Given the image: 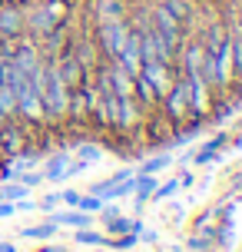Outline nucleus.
I'll list each match as a JSON object with an SVG mask.
<instances>
[{"mask_svg": "<svg viewBox=\"0 0 242 252\" xmlns=\"http://www.w3.org/2000/svg\"><path fill=\"white\" fill-rule=\"evenodd\" d=\"M66 103H70V87L63 83V76L57 70V60H47L43 66V83H40V110H43V120H63L66 116Z\"/></svg>", "mask_w": 242, "mask_h": 252, "instance_id": "obj_1", "label": "nucleus"}, {"mask_svg": "<svg viewBox=\"0 0 242 252\" xmlns=\"http://www.w3.org/2000/svg\"><path fill=\"white\" fill-rule=\"evenodd\" d=\"M96 50H100L103 60H116L120 50L126 47L129 40V20L126 17H116V20H100L96 24Z\"/></svg>", "mask_w": 242, "mask_h": 252, "instance_id": "obj_2", "label": "nucleus"}, {"mask_svg": "<svg viewBox=\"0 0 242 252\" xmlns=\"http://www.w3.org/2000/svg\"><path fill=\"white\" fill-rule=\"evenodd\" d=\"M140 76H146V83L153 87V93L163 100L166 93L173 90V83H176V73H173V63L166 60H146L140 66Z\"/></svg>", "mask_w": 242, "mask_h": 252, "instance_id": "obj_3", "label": "nucleus"}, {"mask_svg": "<svg viewBox=\"0 0 242 252\" xmlns=\"http://www.w3.org/2000/svg\"><path fill=\"white\" fill-rule=\"evenodd\" d=\"M10 60H13V66L20 70L24 76H33L43 66V53H40V43L37 40H17V47H13V53H10Z\"/></svg>", "mask_w": 242, "mask_h": 252, "instance_id": "obj_4", "label": "nucleus"}, {"mask_svg": "<svg viewBox=\"0 0 242 252\" xmlns=\"http://www.w3.org/2000/svg\"><path fill=\"white\" fill-rule=\"evenodd\" d=\"M27 33V24H24V10L13 3V0H3L0 3V37L7 40H20Z\"/></svg>", "mask_w": 242, "mask_h": 252, "instance_id": "obj_5", "label": "nucleus"}, {"mask_svg": "<svg viewBox=\"0 0 242 252\" xmlns=\"http://www.w3.org/2000/svg\"><path fill=\"white\" fill-rule=\"evenodd\" d=\"M24 24H27V33H33V40H43V37H50L53 30H57V27H63L60 24V20H53L50 13L43 10V7H33V10H24Z\"/></svg>", "mask_w": 242, "mask_h": 252, "instance_id": "obj_6", "label": "nucleus"}, {"mask_svg": "<svg viewBox=\"0 0 242 252\" xmlns=\"http://www.w3.org/2000/svg\"><path fill=\"white\" fill-rule=\"evenodd\" d=\"M163 103H166V116L169 120H186V116H192L189 96H186V87H182V76H176V83L163 96Z\"/></svg>", "mask_w": 242, "mask_h": 252, "instance_id": "obj_7", "label": "nucleus"}, {"mask_svg": "<svg viewBox=\"0 0 242 252\" xmlns=\"http://www.w3.org/2000/svg\"><path fill=\"white\" fill-rule=\"evenodd\" d=\"M176 57H179V63H182V66H179L182 76L199 73V70H203V60H206V47L199 43V40H192V43H182V47H179Z\"/></svg>", "mask_w": 242, "mask_h": 252, "instance_id": "obj_8", "label": "nucleus"}, {"mask_svg": "<svg viewBox=\"0 0 242 252\" xmlns=\"http://www.w3.org/2000/svg\"><path fill=\"white\" fill-rule=\"evenodd\" d=\"M0 150L7 153V156H17V153H24V126L17 123L13 116L0 123Z\"/></svg>", "mask_w": 242, "mask_h": 252, "instance_id": "obj_9", "label": "nucleus"}, {"mask_svg": "<svg viewBox=\"0 0 242 252\" xmlns=\"http://www.w3.org/2000/svg\"><path fill=\"white\" fill-rule=\"evenodd\" d=\"M199 43L206 47V53H219L226 43H229V27L222 24V20H212V24L206 27V33H203Z\"/></svg>", "mask_w": 242, "mask_h": 252, "instance_id": "obj_10", "label": "nucleus"}, {"mask_svg": "<svg viewBox=\"0 0 242 252\" xmlns=\"http://www.w3.org/2000/svg\"><path fill=\"white\" fill-rule=\"evenodd\" d=\"M116 126H120V129H136V126H140V103H136V96H120Z\"/></svg>", "mask_w": 242, "mask_h": 252, "instance_id": "obj_11", "label": "nucleus"}, {"mask_svg": "<svg viewBox=\"0 0 242 252\" xmlns=\"http://www.w3.org/2000/svg\"><path fill=\"white\" fill-rule=\"evenodd\" d=\"M229 60H232V73L242 76V20L229 27Z\"/></svg>", "mask_w": 242, "mask_h": 252, "instance_id": "obj_12", "label": "nucleus"}, {"mask_svg": "<svg viewBox=\"0 0 242 252\" xmlns=\"http://www.w3.org/2000/svg\"><path fill=\"white\" fill-rule=\"evenodd\" d=\"M159 3H163V7L173 13V17H176L182 27H186L192 17H196V7H192V0H159Z\"/></svg>", "mask_w": 242, "mask_h": 252, "instance_id": "obj_13", "label": "nucleus"}, {"mask_svg": "<svg viewBox=\"0 0 242 252\" xmlns=\"http://www.w3.org/2000/svg\"><path fill=\"white\" fill-rule=\"evenodd\" d=\"M0 113L7 116H17V87L7 83V80H0Z\"/></svg>", "mask_w": 242, "mask_h": 252, "instance_id": "obj_14", "label": "nucleus"}, {"mask_svg": "<svg viewBox=\"0 0 242 252\" xmlns=\"http://www.w3.org/2000/svg\"><path fill=\"white\" fill-rule=\"evenodd\" d=\"M159 186L156 183V176H146V173H140V176L133 179V192H136V206H143L146 199H153V189Z\"/></svg>", "mask_w": 242, "mask_h": 252, "instance_id": "obj_15", "label": "nucleus"}, {"mask_svg": "<svg viewBox=\"0 0 242 252\" xmlns=\"http://www.w3.org/2000/svg\"><path fill=\"white\" fill-rule=\"evenodd\" d=\"M53 222H57V226L87 229L90 226V213H83V209H73V213H57V216H53Z\"/></svg>", "mask_w": 242, "mask_h": 252, "instance_id": "obj_16", "label": "nucleus"}, {"mask_svg": "<svg viewBox=\"0 0 242 252\" xmlns=\"http://www.w3.org/2000/svg\"><path fill=\"white\" fill-rule=\"evenodd\" d=\"M66 166H70V156H66V153H60V156H53L50 163H47V173H43V179H53V183H60V179H66Z\"/></svg>", "mask_w": 242, "mask_h": 252, "instance_id": "obj_17", "label": "nucleus"}, {"mask_svg": "<svg viewBox=\"0 0 242 252\" xmlns=\"http://www.w3.org/2000/svg\"><path fill=\"white\" fill-rule=\"evenodd\" d=\"M96 17L100 20H116V17H126V7H123V0H103L96 7Z\"/></svg>", "mask_w": 242, "mask_h": 252, "instance_id": "obj_18", "label": "nucleus"}, {"mask_svg": "<svg viewBox=\"0 0 242 252\" xmlns=\"http://www.w3.org/2000/svg\"><path fill=\"white\" fill-rule=\"evenodd\" d=\"M216 242H219V232H206V229H199L196 236H189V249L209 252V246H216Z\"/></svg>", "mask_w": 242, "mask_h": 252, "instance_id": "obj_19", "label": "nucleus"}, {"mask_svg": "<svg viewBox=\"0 0 242 252\" xmlns=\"http://www.w3.org/2000/svg\"><path fill=\"white\" fill-rule=\"evenodd\" d=\"M106 229H110V236H123V232H140V222H133V219H123V216H116V219H106Z\"/></svg>", "mask_w": 242, "mask_h": 252, "instance_id": "obj_20", "label": "nucleus"}, {"mask_svg": "<svg viewBox=\"0 0 242 252\" xmlns=\"http://www.w3.org/2000/svg\"><path fill=\"white\" fill-rule=\"evenodd\" d=\"M40 7H43V10L50 13L53 20H60V24H63L66 17H70V3H66V0H43Z\"/></svg>", "mask_w": 242, "mask_h": 252, "instance_id": "obj_21", "label": "nucleus"}, {"mask_svg": "<svg viewBox=\"0 0 242 252\" xmlns=\"http://www.w3.org/2000/svg\"><path fill=\"white\" fill-rule=\"evenodd\" d=\"M57 229H60V226H57V222L50 219V222H43V226H27V229H24V236H27V239H50Z\"/></svg>", "mask_w": 242, "mask_h": 252, "instance_id": "obj_22", "label": "nucleus"}, {"mask_svg": "<svg viewBox=\"0 0 242 252\" xmlns=\"http://www.w3.org/2000/svg\"><path fill=\"white\" fill-rule=\"evenodd\" d=\"M169 163H173V159H169V153H159V156H153V159H146V163H143L140 173H146V176H156V173H159V169H166Z\"/></svg>", "mask_w": 242, "mask_h": 252, "instance_id": "obj_23", "label": "nucleus"}, {"mask_svg": "<svg viewBox=\"0 0 242 252\" xmlns=\"http://www.w3.org/2000/svg\"><path fill=\"white\" fill-rule=\"evenodd\" d=\"M77 242L80 246H106V236H100V232H90V226L87 229H77Z\"/></svg>", "mask_w": 242, "mask_h": 252, "instance_id": "obj_24", "label": "nucleus"}, {"mask_svg": "<svg viewBox=\"0 0 242 252\" xmlns=\"http://www.w3.org/2000/svg\"><path fill=\"white\" fill-rule=\"evenodd\" d=\"M77 209H83V213H100V209H103V199H100V196H93V192H90V196H80V199H77Z\"/></svg>", "mask_w": 242, "mask_h": 252, "instance_id": "obj_25", "label": "nucleus"}, {"mask_svg": "<svg viewBox=\"0 0 242 252\" xmlns=\"http://www.w3.org/2000/svg\"><path fill=\"white\" fill-rule=\"evenodd\" d=\"M236 106H239V103H216V106H212V120H216V123H226V120L236 113Z\"/></svg>", "mask_w": 242, "mask_h": 252, "instance_id": "obj_26", "label": "nucleus"}, {"mask_svg": "<svg viewBox=\"0 0 242 252\" xmlns=\"http://www.w3.org/2000/svg\"><path fill=\"white\" fill-rule=\"evenodd\" d=\"M20 196H27V186H24V183H13V179L3 186V192H0V199H10V202L20 199Z\"/></svg>", "mask_w": 242, "mask_h": 252, "instance_id": "obj_27", "label": "nucleus"}, {"mask_svg": "<svg viewBox=\"0 0 242 252\" xmlns=\"http://www.w3.org/2000/svg\"><path fill=\"white\" fill-rule=\"evenodd\" d=\"M77 156L83 159V163H96L100 159V146H93V143H87V146H80Z\"/></svg>", "mask_w": 242, "mask_h": 252, "instance_id": "obj_28", "label": "nucleus"}, {"mask_svg": "<svg viewBox=\"0 0 242 252\" xmlns=\"http://www.w3.org/2000/svg\"><path fill=\"white\" fill-rule=\"evenodd\" d=\"M176 189H179V183L173 179V183H166V186H156V189H153V196H156V199H169Z\"/></svg>", "mask_w": 242, "mask_h": 252, "instance_id": "obj_29", "label": "nucleus"}, {"mask_svg": "<svg viewBox=\"0 0 242 252\" xmlns=\"http://www.w3.org/2000/svg\"><path fill=\"white\" fill-rule=\"evenodd\" d=\"M20 183H24L27 189H30V186H40V183H43V173H27V176H20Z\"/></svg>", "mask_w": 242, "mask_h": 252, "instance_id": "obj_30", "label": "nucleus"}, {"mask_svg": "<svg viewBox=\"0 0 242 252\" xmlns=\"http://www.w3.org/2000/svg\"><path fill=\"white\" fill-rule=\"evenodd\" d=\"M60 196H63V202H70V206H77V199H80V192H73V189H66Z\"/></svg>", "mask_w": 242, "mask_h": 252, "instance_id": "obj_31", "label": "nucleus"}, {"mask_svg": "<svg viewBox=\"0 0 242 252\" xmlns=\"http://www.w3.org/2000/svg\"><path fill=\"white\" fill-rule=\"evenodd\" d=\"M57 199H60V192H53V196H47V199L40 202V206H43V209H53V206H57Z\"/></svg>", "mask_w": 242, "mask_h": 252, "instance_id": "obj_32", "label": "nucleus"}, {"mask_svg": "<svg viewBox=\"0 0 242 252\" xmlns=\"http://www.w3.org/2000/svg\"><path fill=\"white\" fill-rule=\"evenodd\" d=\"M0 252H17V246L13 242H0Z\"/></svg>", "mask_w": 242, "mask_h": 252, "instance_id": "obj_33", "label": "nucleus"}, {"mask_svg": "<svg viewBox=\"0 0 242 252\" xmlns=\"http://www.w3.org/2000/svg\"><path fill=\"white\" fill-rule=\"evenodd\" d=\"M43 252H70V249H57V246H50V249H43Z\"/></svg>", "mask_w": 242, "mask_h": 252, "instance_id": "obj_34", "label": "nucleus"}, {"mask_svg": "<svg viewBox=\"0 0 242 252\" xmlns=\"http://www.w3.org/2000/svg\"><path fill=\"white\" fill-rule=\"evenodd\" d=\"M3 120H7V116H3V113H0V123H3Z\"/></svg>", "mask_w": 242, "mask_h": 252, "instance_id": "obj_35", "label": "nucleus"}]
</instances>
